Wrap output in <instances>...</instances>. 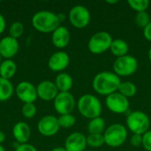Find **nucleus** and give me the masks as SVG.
I'll return each instance as SVG.
<instances>
[{"label": "nucleus", "mask_w": 151, "mask_h": 151, "mask_svg": "<svg viewBox=\"0 0 151 151\" xmlns=\"http://www.w3.org/2000/svg\"><path fill=\"white\" fill-rule=\"evenodd\" d=\"M120 83V79L116 73L111 72H102L95 76L92 86L96 93L108 96L118 91Z\"/></svg>", "instance_id": "obj_1"}, {"label": "nucleus", "mask_w": 151, "mask_h": 151, "mask_svg": "<svg viewBox=\"0 0 151 151\" xmlns=\"http://www.w3.org/2000/svg\"><path fill=\"white\" fill-rule=\"evenodd\" d=\"M59 23L58 15L50 11L37 12L32 18L33 27L42 33L53 32L59 27Z\"/></svg>", "instance_id": "obj_2"}, {"label": "nucleus", "mask_w": 151, "mask_h": 151, "mask_svg": "<svg viewBox=\"0 0 151 151\" xmlns=\"http://www.w3.org/2000/svg\"><path fill=\"white\" fill-rule=\"evenodd\" d=\"M77 107L80 113L89 119L98 118L102 113L101 102L96 96L90 94H86L81 96L78 100Z\"/></svg>", "instance_id": "obj_3"}, {"label": "nucleus", "mask_w": 151, "mask_h": 151, "mask_svg": "<svg viewBox=\"0 0 151 151\" xmlns=\"http://www.w3.org/2000/svg\"><path fill=\"white\" fill-rule=\"evenodd\" d=\"M127 125L128 129L133 134L142 135L149 131L150 127V120L145 112L135 111L128 114L127 119Z\"/></svg>", "instance_id": "obj_4"}, {"label": "nucleus", "mask_w": 151, "mask_h": 151, "mask_svg": "<svg viewBox=\"0 0 151 151\" xmlns=\"http://www.w3.org/2000/svg\"><path fill=\"white\" fill-rule=\"evenodd\" d=\"M104 138L106 145L112 148L120 147L127 138V128L121 124H112L104 131Z\"/></svg>", "instance_id": "obj_5"}, {"label": "nucleus", "mask_w": 151, "mask_h": 151, "mask_svg": "<svg viewBox=\"0 0 151 151\" xmlns=\"http://www.w3.org/2000/svg\"><path fill=\"white\" fill-rule=\"evenodd\" d=\"M112 41L111 35L108 32L100 31L90 37L88 48L93 54H102L110 50Z\"/></svg>", "instance_id": "obj_6"}, {"label": "nucleus", "mask_w": 151, "mask_h": 151, "mask_svg": "<svg viewBox=\"0 0 151 151\" xmlns=\"http://www.w3.org/2000/svg\"><path fill=\"white\" fill-rule=\"evenodd\" d=\"M137 68L138 61L131 55L117 58L113 63V71L118 76H130L137 71Z\"/></svg>", "instance_id": "obj_7"}, {"label": "nucleus", "mask_w": 151, "mask_h": 151, "mask_svg": "<svg viewBox=\"0 0 151 151\" xmlns=\"http://www.w3.org/2000/svg\"><path fill=\"white\" fill-rule=\"evenodd\" d=\"M69 20L76 28L86 27L90 21V12L84 5H74L69 12Z\"/></svg>", "instance_id": "obj_8"}, {"label": "nucleus", "mask_w": 151, "mask_h": 151, "mask_svg": "<svg viewBox=\"0 0 151 151\" xmlns=\"http://www.w3.org/2000/svg\"><path fill=\"white\" fill-rule=\"evenodd\" d=\"M75 107V99L70 92H59L54 99V108L60 115L71 114Z\"/></svg>", "instance_id": "obj_9"}, {"label": "nucleus", "mask_w": 151, "mask_h": 151, "mask_svg": "<svg viewBox=\"0 0 151 151\" xmlns=\"http://www.w3.org/2000/svg\"><path fill=\"white\" fill-rule=\"evenodd\" d=\"M105 104L107 108L117 114H122L129 109V100L119 92H115L106 97Z\"/></svg>", "instance_id": "obj_10"}, {"label": "nucleus", "mask_w": 151, "mask_h": 151, "mask_svg": "<svg viewBox=\"0 0 151 151\" xmlns=\"http://www.w3.org/2000/svg\"><path fill=\"white\" fill-rule=\"evenodd\" d=\"M18 98L24 104H34L37 99L36 88L28 81L19 82L15 88Z\"/></svg>", "instance_id": "obj_11"}, {"label": "nucleus", "mask_w": 151, "mask_h": 151, "mask_svg": "<svg viewBox=\"0 0 151 151\" xmlns=\"http://www.w3.org/2000/svg\"><path fill=\"white\" fill-rule=\"evenodd\" d=\"M59 128L60 127L58 118L53 115H46L42 117L37 124V129L39 133L47 137L55 135L58 132Z\"/></svg>", "instance_id": "obj_12"}, {"label": "nucleus", "mask_w": 151, "mask_h": 151, "mask_svg": "<svg viewBox=\"0 0 151 151\" xmlns=\"http://www.w3.org/2000/svg\"><path fill=\"white\" fill-rule=\"evenodd\" d=\"M19 44L17 39L5 36L0 40V55L5 59L12 58L19 51Z\"/></svg>", "instance_id": "obj_13"}, {"label": "nucleus", "mask_w": 151, "mask_h": 151, "mask_svg": "<svg viewBox=\"0 0 151 151\" xmlns=\"http://www.w3.org/2000/svg\"><path fill=\"white\" fill-rule=\"evenodd\" d=\"M37 96L43 101H51L56 98L59 93L55 82L50 81H43L40 82L36 87Z\"/></svg>", "instance_id": "obj_14"}, {"label": "nucleus", "mask_w": 151, "mask_h": 151, "mask_svg": "<svg viewBox=\"0 0 151 151\" xmlns=\"http://www.w3.org/2000/svg\"><path fill=\"white\" fill-rule=\"evenodd\" d=\"M87 145V137L82 133L75 132L66 138L65 149L66 151H85Z\"/></svg>", "instance_id": "obj_15"}, {"label": "nucleus", "mask_w": 151, "mask_h": 151, "mask_svg": "<svg viewBox=\"0 0 151 151\" xmlns=\"http://www.w3.org/2000/svg\"><path fill=\"white\" fill-rule=\"evenodd\" d=\"M69 63L70 58L66 52L57 51L49 58L48 66L53 72H61L68 66Z\"/></svg>", "instance_id": "obj_16"}, {"label": "nucleus", "mask_w": 151, "mask_h": 151, "mask_svg": "<svg viewBox=\"0 0 151 151\" xmlns=\"http://www.w3.org/2000/svg\"><path fill=\"white\" fill-rule=\"evenodd\" d=\"M51 41L53 45L57 48L63 49L66 47L70 42L69 30L64 26H59L56 30L52 32Z\"/></svg>", "instance_id": "obj_17"}, {"label": "nucleus", "mask_w": 151, "mask_h": 151, "mask_svg": "<svg viewBox=\"0 0 151 151\" xmlns=\"http://www.w3.org/2000/svg\"><path fill=\"white\" fill-rule=\"evenodd\" d=\"M31 130L29 126L25 122H18L12 128V135L19 144H25L30 138Z\"/></svg>", "instance_id": "obj_18"}, {"label": "nucleus", "mask_w": 151, "mask_h": 151, "mask_svg": "<svg viewBox=\"0 0 151 151\" xmlns=\"http://www.w3.org/2000/svg\"><path fill=\"white\" fill-rule=\"evenodd\" d=\"M73 79L68 73H60L56 77L55 85L59 92H69V90L73 88Z\"/></svg>", "instance_id": "obj_19"}, {"label": "nucleus", "mask_w": 151, "mask_h": 151, "mask_svg": "<svg viewBox=\"0 0 151 151\" xmlns=\"http://www.w3.org/2000/svg\"><path fill=\"white\" fill-rule=\"evenodd\" d=\"M17 71V65L12 59H5L0 64V77L9 80L12 78Z\"/></svg>", "instance_id": "obj_20"}, {"label": "nucleus", "mask_w": 151, "mask_h": 151, "mask_svg": "<svg viewBox=\"0 0 151 151\" xmlns=\"http://www.w3.org/2000/svg\"><path fill=\"white\" fill-rule=\"evenodd\" d=\"M128 50H129V46L127 42L123 39L113 40L110 47V50L111 51V53L118 58L127 55Z\"/></svg>", "instance_id": "obj_21"}, {"label": "nucleus", "mask_w": 151, "mask_h": 151, "mask_svg": "<svg viewBox=\"0 0 151 151\" xmlns=\"http://www.w3.org/2000/svg\"><path fill=\"white\" fill-rule=\"evenodd\" d=\"M13 94V86L9 80L0 77V102L9 100Z\"/></svg>", "instance_id": "obj_22"}, {"label": "nucleus", "mask_w": 151, "mask_h": 151, "mask_svg": "<svg viewBox=\"0 0 151 151\" xmlns=\"http://www.w3.org/2000/svg\"><path fill=\"white\" fill-rule=\"evenodd\" d=\"M105 129L104 119L101 117L90 119L88 124V131L89 134H103Z\"/></svg>", "instance_id": "obj_23"}, {"label": "nucleus", "mask_w": 151, "mask_h": 151, "mask_svg": "<svg viewBox=\"0 0 151 151\" xmlns=\"http://www.w3.org/2000/svg\"><path fill=\"white\" fill-rule=\"evenodd\" d=\"M118 91L119 93H120L121 95L128 98V97H132L135 96V94L137 93V88L134 85V83L131 81H123L120 83Z\"/></svg>", "instance_id": "obj_24"}, {"label": "nucleus", "mask_w": 151, "mask_h": 151, "mask_svg": "<svg viewBox=\"0 0 151 151\" xmlns=\"http://www.w3.org/2000/svg\"><path fill=\"white\" fill-rule=\"evenodd\" d=\"M127 4L133 10L137 12H142L147 11L150 3L149 0H128Z\"/></svg>", "instance_id": "obj_25"}, {"label": "nucleus", "mask_w": 151, "mask_h": 151, "mask_svg": "<svg viewBox=\"0 0 151 151\" xmlns=\"http://www.w3.org/2000/svg\"><path fill=\"white\" fill-rule=\"evenodd\" d=\"M58 120L59 127H63V128H70V127H73L76 123V119L72 114L60 115V117L58 119Z\"/></svg>", "instance_id": "obj_26"}, {"label": "nucleus", "mask_w": 151, "mask_h": 151, "mask_svg": "<svg viewBox=\"0 0 151 151\" xmlns=\"http://www.w3.org/2000/svg\"><path fill=\"white\" fill-rule=\"evenodd\" d=\"M87 144L92 148H99L105 144L104 134H88L87 137Z\"/></svg>", "instance_id": "obj_27"}, {"label": "nucleus", "mask_w": 151, "mask_h": 151, "mask_svg": "<svg viewBox=\"0 0 151 151\" xmlns=\"http://www.w3.org/2000/svg\"><path fill=\"white\" fill-rule=\"evenodd\" d=\"M23 32H24V27H23V24L20 23L19 21H15L12 23V25L10 26L9 34H10V36L12 38L18 39L19 37L22 35Z\"/></svg>", "instance_id": "obj_28"}, {"label": "nucleus", "mask_w": 151, "mask_h": 151, "mask_svg": "<svg viewBox=\"0 0 151 151\" xmlns=\"http://www.w3.org/2000/svg\"><path fill=\"white\" fill-rule=\"evenodd\" d=\"M150 22V17L149 13L146 12H137L135 16V23L137 24L138 27L144 28L146 27L149 23Z\"/></svg>", "instance_id": "obj_29"}, {"label": "nucleus", "mask_w": 151, "mask_h": 151, "mask_svg": "<svg viewBox=\"0 0 151 151\" xmlns=\"http://www.w3.org/2000/svg\"><path fill=\"white\" fill-rule=\"evenodd\" d=\"M22 115L27 119H32L36 114V107L34 104H24L21 108Z\"/></svg>", "instance_id": "obj_30"}, {"label": "nucleus", "mask_w": 151, "mask_h": 151, "mask_svg": "<svg viewBox=\"0 0 151 151\" xmlns=\"http://www.w3.org/2000/svg\"><path fill=\"white\" fill-rule=\"evenodd\" d=\"M142 145L147 151H151V130H149L144 134H142Z\"/></svg>", "instance_id": "obj_31"}, {"label": "nucleus", "mask_w": 151, "mask_h": 151, "mask_svg": "<svg viewBox=\"0 0 151 151\" xmlns=\"http://www.w3.org/2000/svg\"><path fill=\"white\" fill-rule=\"evenodd\" d=\"M130 142L133 146L134 147H139L140 145L142 144V134H134L131 136Z\"/></svg>", "instance_id": "obj_32"}, {"label": "nucleus", "mask_w": 151, "mask_h": 151, "mask_svg": "<svg viewBox=\"0 0 151 151\" xmlns=\"http://www.w3.org/2000/svg\"><path fill=\"white\" fill-rule=\"evenodd\" d=\"M15 151H37V150L31 144L25 143V144H19Z\"/></svg>", "instance_id": "obj_33"}, {"label": "nucleus", "mask_w": 151, "mask_h": 151, "mask_svg": "<svg viewBox=\"0 0 151 151\" xmlns=\"http://www.w3.org/2000/svg\"><path fill=\"white\" fill-rule=\"evenodd\" d=\"M143 35H144V37L148 41L151 42V21L146 27L143 28Z\"/></svg>", "instance_id": "obj_34"}, {"label": "nucleus", "mask_w": 151, "mask_h": 151, "mask_svg": "<svg viewBox=\"0 0 151 151\" xmlns=\"http://www.w3.org/2000/svg\"><path fill=\"white\" fill-rule=\"evenodd\" d=\"M5 26H6V22H5L4 17L0 13V34H2L4 31Z\"/></svg>", "instance_id": "obj_35"}, {"label": "nucleus", "mask_w": 151, "mask_h": 151, "mask_svg": "<svg viewBox=\"0 0 151 151\" xmlns=\"http://www.w3.org/2000/svg\"><path fill=\"white\" fill-rule=\"evenodd\" d=\"M5 141V134L3 131H0V144H2Z\"/></svg>", "instance_id": "obj_36"}, {"label": "nucleus", "mask_w": 151, "mask_h": 151, "mask_svg": "<svg viewBox=\"0 0 151 151\" xmlns=\"http://www.w3.org/2000/svg\"><path fill=\"white\" fill-rule=\"evenodd\" d=\"M51 151H66V150L63 147H57V148H54L53 150H51Z\"/></svg>", "instance_id": "obj_37"}, {"label": "nucleus", "mask_w": 151, "mask_h": 151, "mask_svg": "<svg viewBox=\"0 0 151 151\" xmlns=\"http://www.w3.org/2000/svg\"><path fill=\"white\" fill-rule=\"evenodd\" d=\"M118 2H119L118 0H106V3L110 4H117Z\"/></svg>", "instance_id": "obj_38"}, {"label": "nucleus", "mask_w": 151, "mask_h": 151, "mask_svg": "<svg viewBox=\"0 0 151 151\" xmlns=\"http://www.w3.org/2000/svg\"><path fill=\"white\" fill-rule=\"evenodd\" d=\"M149 58H150V60L151 62V47L150 49V50H149Z\"/></svg>", "instance_id": "obj_39"}, {"label": "nucleus", "mask_w": 151, "mask_h": 151, "mask_svg": "<svg viewBox=\"0 0 151 151\" xmlns=\"http://www.w3.org/2000/svg\"><path fill=\"white\" fill-rule=\"evenodd\" d=\"M0 151H5V150H4V148L0 144Z\"/></svg>", "instance_id": "obj_40"}, {"label": "nucleus", "mask_w": 151, "mask_h": 151, "mask_svg": "<svg viewBox=\"0 0 151 151\" xmlns=\"http://www.w3.org/2000/svg\"><path fill=\"white\" fill-rule=\"evenodd\" d=\"M2 63V56L0 55V64Z\"/></svg>", "instance_id": "obj_41"}, {"label": "nucleus", "mask_w": 151, "mask_h": 151, "mask_svg": "<svg viewBox=\"0 0 151 151\" xmlns=\"http://www.w3.org/2000/svg\"><path fill=\"white\" fill-rule=\"evenodd\" d=\"M85 151H91V150H85Z\"/></svg>", "instance_id": "obj_42"}]
</instances>
